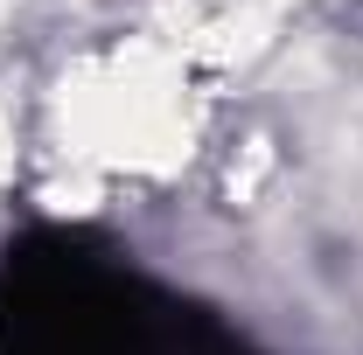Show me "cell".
<instances>
[{
    "instance_id": "1",
    "label": "cell",
    "mask_w": 363,
    "mask_h": 355,
    "mask_svg": "<svg viewBox=\"0 0 363 355\" xmlns=\"http://www.w3.org/2000/svg\"><path fill=\"white\" fill-rule=\"evenodd\" d=\"M0 355H259L224 313L140 279L119 251L35 230L0 258Z\"/></svg>"
}]
</instances>
